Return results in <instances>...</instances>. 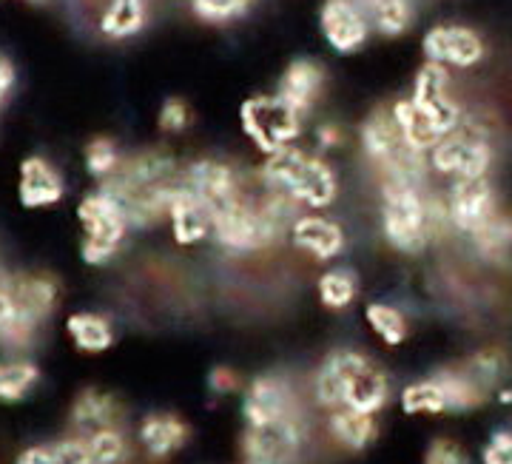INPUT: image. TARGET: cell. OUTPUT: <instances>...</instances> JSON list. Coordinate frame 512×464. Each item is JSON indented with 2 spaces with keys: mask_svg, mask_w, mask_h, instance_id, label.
Listing matches in <instances>:
<instances>
[{
  "mask_svg": "<svg viewBox=\"0 0 512 464\" xmlns=\"http://www.w3.org/2000/svg\"><path fill=\"white\" fill-rule=\"evenodd\" d=\"M185 166L165 149H140L123 157L114 174L97 186L123 208L131 231L163 225L168 208L183 188Z\"/></svg>",
  "mask_w": 512,
  "mask_h": 464,
  "instance_id": "1",
  "label": "cell"
},
{
  "mask_svg": "<svg viewBox=\"0 0 512 464\" xmlns=\"http://www.w3.org/2000/svg\"><path fill=\"white\" fill-rule=\"evenodd\" d=\"M444 228V205L427 186L379 183V231L387 248L402 257H419Z\"/></svg>",
  "mask_w": 512,
  "mask_h": 464,
  "instance_id": "2",
  "label": "cell"
},
{
  "mask_svg": "<svg viewBox=\"0 0 512 464\" xmlns=\"http://www.w3.org/2000/svg\"><path fill=\"white\" fill-rule=\"evenodd\" d=\"M313 399L325 410L353 408L379 413L390 399V379L370 356L342 348L319 365L313 376Z\"/></svg>",
  "mask_w": 512,
  "mask_h": 464,
  "instance_id": "3",
  "label": "cell"
},
{
  "mask_svg": "<svg viewBox=\"0 0 512 464\" xmlns=\"http://www.w3.org/2000/svg\"><path fill=\"white\" fill-rule=\"evenodd\" d=\"M256 180L262 186L285 191L305 211H328L339 200L336 166L330 163L328 154H319L316 149L288 146L262 157L256 168Z\"/></svg>",
  "mask_w": 512,
  "mask_h": 464,
  "instance_id": "4",
  "label": "cell"
},
{
  "mask_svg": "<svg viewBox=\"0 0 512 464\" xmlns=\"http://www.w3.org/2000/svg\"><path fill=\"white\" fill-rule=\"evenodd\" d=\"M359 151L373 168L379 183H410L427 186L430 180V157L407 143L402 129L396 126L390 106H376L365 114L356 131Z\"/></svg>",
  "mask_w": 512,
  "mask_h": 464,
  "instance_id": "5",
  "label": "cell"
},
{
  "mask_svg": "<svg viewBox=\"0 0 512 464\" xmlns=\"http://www.w3.org/2000/svg\"><path fill=\"white\" fill-rule=\"evenodd\" d=\"M427 157H430V171L450 183L464 177H484L495 163L493 126L478 112L464 109L461 123L453 131H447Z\"/></svg>",
  "mask_w": 512,
  "mask_h": 464,
  "instance_id": "6",
  "label": "cell"
},
{
  "mask_svg": "<svg viewBox=\"0 0 512 464\" xmlns=\"http://www.w3.org/2000/svg\"><path fill=\"white\" fill-rule=\"evenodd\" d=\"M77 225H80V257L86 265L100 268L109 265L126 245L131 225H128L123 208L111 200L100 186L86 191L74 208Z\"/></svg>",
  "mask_w": 512,
  "mask_h": 464,
  "instance_id": "7",
  "label": "cell"
},
{
  "mask_svg": "<svg viewBox=\"0 0 512 464\" xmlns=\"http://www.w3.org/2000/svg\"><path fill=\"white\" fill-rule=\"evenodd\" d=\"M239 129L262 157L296 146L305 117L285 103L279 94H254L239 106Z\"/></svg>",
  "mask_w": 512,
  "mask_h": 464,
  "instance_id": "8",
  "label": "cell"
},
{
  "mask_svg": "<svg viewBox=\"0 0 512 464\" xmlns=\"http://www.w3.org/2000/svg\"><path fill=\"white\" fill-rule=\"evenodd\" d=\"M308 447V419L302 410L265 425H245L239 439L242 464H296Z\"/></svg>",
  "mask_w": 512,
  "mask_h": 464,
  "instance_id": "9",
  "label": "cell"
},
{
  "mask_svg": "<svg viewBox=\"0 0 512 464\" xmlns=\"http://www.w3.org/2000/svg\"><path fill=\"white\" fill-rule=\"evenodd\" d=\"M183 186L211 211V217H217L220 211L237 205L254 191L256 177L254 180L245 177L225 157H200V160L185 163Z\"/></svg>",
  "mask_w": 512,
  "mask_h": 464,
  "instance_id": "10",
  "label": "cell"
},
{
  "mask_svg": "<svg viewBox=\"0 0 512 464\" xmlns=\"http://www.w3.org/2000/svg\"><path fill=\"white\" fill-rule=\"evenodd\" d=\"M441 205H444L447 228L461 234V237H467V240L501 211L498 191H495L490 174L453 180L447 194L441 197Z\"/></svg>",
  "mask_w": 512,
  "mask_h": 464,
  "instance_id": "11",
  "label": "cell"
},
{
  "mask_svg": "<svg viewBox=\"0 0 512 464\" xmlns=\"http://www.w3.org/2000/svg\"><path fill=\"white\" fill-rule=\"evenodd\" d=\"M421 52L427 63H439L444 69H473L487 57V43L473 26L464 23H436L424 32Z\"/></svg>",
  "mask_w": 512,
  "mask_h": 464,
  "instance_id": "12",
  "label": "cell"
},
{
  "mask_svg": "<svg viewBox=\"0 0 512 464\" xmlns=\"http://www.w3.org/2000/svg\"><path fill=\"white\" fill-rule=\"evenodd\" d=\"M319 32L330 52L348 57L362 52L367 40L373 38V26L365 6L350 0H325L319 9Z\"/></svg>",
  "mask_w": 512,
  "mask_h": 464,
  "instance_id": "13",
  "label": "cell"
},
{
  "mask_svg": "<svg viewBox=\"0 0 512 464\" xmlns=\"http://www.w3.org/2000/svg\"><path fill=\"white\" fill-rule=\"evenodd\" d=\"M410 100L430 114L439 129L447 134L461 123L464 117V106L453 94V80H450V69H444L439 63H421V69L413 77V89H410Z\"/></svg>",
  "mask_w": 512,
  "mask_h": 464,
  "instance_id": "14",
  "label": "cell"
},
{
  "mask_svg": "<svg viewBox=\"0 0 512 464\" xmlns=\"http://www.w3.org/2000/svg\"><path fill=\"white\" fill-rule=\"evenodd\" d=\"M288 242L313 262L339 260L348 248V234L325 211H302L288 231Z\"/></svg>",
  "mask_w": 512,
  "mask_h": 464,
  "instance_id": "15",
  "label": "cell"
},
{
  "mask_svg": "<svg viewBox=\"0 0 512 464\" xmlns=\"http://www.w3.org/2000/svg\"><path fill=\"white\" fill-rule=\"evenodd\" d=\"M299 408V399L293 393L291 382L276 376V373H262L248 382L242 393V419L245 425H265L276 422L282 416H291Z\"/></svg>",
  "mask_w": 512,
  "mask_h": 464,
  "instance_id": "16",
  "label": "cell"
},
{
  "mask_svg": "<svg viewBox=\"0 0 512 464\" xmlns=\"http://www.w3.org/2000/svg\"><path fill=\"white\" fill-rule=\"evenodd\" d=\"M18 200L29 211H46L66 200V180L49 157H23L18 168Z\"/></svg>",
  "mask_w": 512,
  "mask_h": 464,
  "instance_id": "17",
  "label": "cell"
},
{
  "mask_svg": "<svg viewBox=\"0 0 512 464\" xmlns=\"http://www.w3.org/2000/svg\"><path fill=\"white\" fill-rule=\"evenodd\" d=\"M6 285H9L18 319L40 331V325L55 314L57 302H60L57 279L52 274H43V271H32V274L6 277Z\"/></svg>",
  "mask_w": 512,
  "mask_h": 464,
  "instance_id": "18",
  "label": "cell"
},
{
  "mask_svg": "<svg viewBox=\"0 0 512 464\" xmlns=\"http://www.w3.org/2000/svg\"><path fill=\"white\" fill-rule=\"evenodd\" d=\"M325 80H328V75H325V66L319 60L296 57L282 69V75L276 80V94L308 120L322 92H325Z\"/></svg>",
  "mask_w": 512,
  "mask_h": 464,
  "instance_id": "19",
  "label": "cell"
},
{
  "mask_svg": "<svg viewBox=\"0 0 512 464\" xmlns=\"http://www.w3.org/2000/svg\"><path fill=\"white\" fill-rule=\"evenodd\" d=\"M165 225L171 231V240L183 248H194L200 242L211 240V231H214V217L205 205L188 191L180 188V194L174 197V203L168 208V217Z\"/></svg>",
  "mask_w": 512,
  "mask_h": 464,
  "instance_id": "20",
  "label": "cell"
},
{
  "mask_svg": "<svg viewBox=\"0 0 512 464\" xmlns=\"http://www.w3.org/2000/svg\"><path fill=\"white\" fill-rule=\"evenodd\" d=\"M120 419H123L120 402L111 396L109 390L100 388L80 390L72 402V413H69V422H72L77 439H86L103 427H120Z\"/></svg>",
  "mask_w": 512,
  "mask_h": 464,
  "instance_id": "21",
  "label": "cell"
},
{
  "mask_svg": "<svg viewBox=\"0 0 512 464\" xmlns=\"http://www.w3.org/2000/svg\"><path fill=\"white\" fill-rule=\"evenodd\" d=\"M137 442L146 450L148 459L163 462L183 450L188 442V425L174 413H148L137 427Z\"/></svg>",
  "mask_w": 512,
  "mask_h": 464,
  "instance_id": "22",
  "label": "cell"
},
{
  "mask_svg": "<svg viewBox=\"0 0 512 464\" xmlns=\"http://www.w3.org/2000/svg\"><path fill=\"white\" fill-rule=\"evenodd\" d=\"M151 0H106L97 15V32L111 43L137 38L148 26Z\"/></svg>",
  "mask_w": 512,
  "mask_h": 464,
  "instance_id": "23",
  "label": "cell"
},
{
  "mask_svg": "<svg viewBox=\"0 0 512 464\" xmlns=\"http://www.w3.org/2000/svg\"><path fill=\"white\" fill-rule=\"evenodd\" d=\"M328 433L336 445H342L350 453H362L379 436L376 413H362L353 408H336L328 413Z\"/></svg>",
  "mask_w": 512,
  "mask_h": 464,
  "instance_id": "24",
  "label": "cell"
},
{
  "mask_svg": "<svg viewBox=\"0 0 512 464\" xmlns=\"http://www.w3.org/2000/svg\"><path fill=\"white\" fill-rule=\"evenodd\" d=\"M390 114H393L396 126H399L404 137H407V143H410L413 149L424 151V154H430V149L444 137V131L439 129V123L424 112V109H419V106L410 100V94H407V97H396V100L390 103Z\"/></svg>",
  "mask_w": 512,
  "mask_h": 464,
  "instance_id": "25",
  "label": "cell"
},
{
  "mask_svg": "<svg viewBox=\"0 0 512 464\" xmlns=\"http://www.w3.org/2000/svg\"><path fill=\"white\" fill-rule=\"evenodd\" d=\"M367 18L373 35L396 40L407 35L416 23V0H367Z\"/></svg>",
  "mask_w": 512,
  "mask_h": 464,
  "instance_id": "26",
  "label": "cell"
},
{
  "mask_svg": "<svg viewBox=\"0 0 512 464\" xmlns=\"http://www.w3.org/2000/svg\"><path fill=\"white\" fill-rule=\"evenodd\" d=\"M66 334L80 353H106L114 345V325L109 316L77 311L66 319Z\"/></svg>",
  "mask_w": 512,
  "mask_h": 464,
  "instance_id": "27",
  "label": "cell"
},
{
  "mask_svg": "<svg viewBox=\"0 0 512 464\" xmlns=\"http://www.w3.org/2000/svg\"><path fill=\"white\" fill-rule=\"evenodd\" d=\"M478 257L490 262H504L512 257V211L501 208L490 223L470 237Z\"/></svg>",
  "mask_w": 512,
  "mask_h": 464,
  "instance_id": "28",
  "label": "cell"
},
{
  "mask_svg": "<svg viewBox=\"0 0 512 464\" xmlns=\"http://www.w3.org/2000/svg\"><path fill=\"white\" fill-rule=\"evenodd\" d=\"M439 385L447 396V410L450 413H467V410L481 408L487 402V390L478 385L476 379L464 368H450V371L436 373Z\"/></svg>",
  "mask_w": 512,
  "mask_h": 464,
  "instance_id": "29",
  "label": "cell"
},
{
  "mask_svg": "<svg viewBox=\"0 0 512 464\" xmlns=\"http://www.w3.org/2000/svg\"><path fill=\"white\" fill-rule=\"evenodd\" d=\"M40 382V368L29 359H3L0 362V405L23 402Z\"/></svg>",
  "mask_w": 512,
  "mask_h": 464,
  "instance_id": "30",
  "label": "cell"
},
{
  "mask_svg": "<svg viewBox=\"0 0 512 464\" xmlns=\"http://www.w3.org/2000/svg\"><path fill=\"white\" fill-rule=\"evenodd\" d=\"M316 294L328 311H345L356 302L359 277L350 268H328L322 277L316 279Z\"/></svg>",
  "mask_w": 512,
  "mask_h": 464,
  "instance_id": "31",
  "label": "cell"
},
{
  "mask_svg": "<svg viewBox=\"0 0 512 464\" xmlns=\"http://www.w3.org/2000/svg\"><path fill=\"white\" fill-rule=\"evenodd\" d=\"M399 402H402V410L407 416H441V413H450L447 410L444 388H441L436 376L419 379V382L407 385L402 390V399Z\"/></svg>",
  "mask_w": 512,
  "mask_h": 464,
  "instance_id": "32",
  "label": "cell"
},
{
  "mask_svg": "<svg viewBox=\"0 0 512 464\" xmlns=\"http://www.w3.org/2000/svg\"><path fill=\"white\" fill-rule=\"evenodd\" d=\"M15 464H94L92 456L86 445L72 436V439H63L55 445H35L26 447L18 456Z\"/></svg>",
  "mask_w": 512,
  "mask_h": 464,
  "instance_id": "33",
  "label": "cell"
},
{
  "mask_svg": "<svg viewBox=\"0 0 512 464\" xmlns=\"http://www.w3.org/2000/svg\"><path fill=\"white\" fill-rule=\"evenodd\" d=\"M365 322L367 328L379 336L384 345H390V348L402 345L404 339H407V331H410L407 328V316L396 305H390V302H370L365 308Z\"/></svg>",
  "mask_w": 512,
  "mask_h": 464,
  "instance_id": "34",
  "label": "cell"
},
{
  "mask_svg": "<svg viewBox=\"0 0 512 464\" xmlns=\"http://www.w3.org/2000/svg\"><path fill=\"white\" fill-rule=\"evenodd\" d=\"M254 3L256 0H188V9L205 26H231L245 18Z\"/></svg>",
  "mask_w": 512,
  "mask_h": 464,
  "instance_id": "35",
  "label": "cell"
},
{
  "mask_svg": "<svg viewBox=\"0 0 512 464\" xmlns=\"http://www.w3.org/2000/svg\"><path fill=\"white\" fill-rule=\"evenodd\" d=\"M123 157L126 154L120 151L117 140L100 134V137H92L86 143V149H83V166L89 171V177H94V183H100V180H106L109 174L117 171V166L123 163Z\"/></svg>",
  "mask_w": 512,
  "mask_h": 464,
  "instance_id": "36",
  "label": "cell"
},
{
  "mask_svg": "<svg viewBox=\"0 0 512 464\" xmlns=\"http://www.w3.org/2000/svg\"><path fill=\"white\" fill-rule=\"evenodd\" d=\"M80 442L86 445L94 464H123L128 459V439L123 427H103Z\"/></svg>",
  "mask_w": 512,
  "mask_h": 464,
  "instance_id": "37",
  "label": "cell"
},
{
  "mask_svg": "<svg viewBox=\"0 0 512 464\" xmlns=\"http://www.w3.org/2000/svg\"><path fill=\"white\" fill-rule=\"evenodd\" d=\"M464 371L470 373L487 393H493L498 388V382L504 379V373H507V356L498 348H484V351L473 353L467 359Z\"/></svg>",
  "mask_w": 512,
  "mask_h": 464,
  "instance_id": "38",
  "label": "cell"
},
{
  "mask_svg": "<svg viewBox=\"0 0 512 464\" xmlns=\"http://www.w3.org/2000/svg\"><path fill=\"white\" fill-rule=\"evenodd\" d=\"M194 123V112L183 97H168L157 112V129L163 134H185Z\"/></svg>",
  "mask_w": 512,
  "mask_h": 464,
  "instance_id": "39",
  "label": "cell"
},
{
  "mask_svg": "<svg viewBox=\"0 0 512 464\" xmlns=\"http://www.w3.org/2000/svg\"><path fill=\"white\" fill-rule=\"evenodd\" d=\"M424 464H470L467 450L453 442V439H433L427 453H424Z\"/></svg>",
  "mask_w": 512,
  "mask_h": 464,
  "instance_id": "40",
  "label": "cell"
},
{
  "mask_svg": "<svg viewBox=\"0 0 512 464\" xmlns=\"http://www.w3.org/2000/svg\"><path fill=\"white\" fill-rule=\"evenodd\" d=\"M313 146L319 154H330V151L342 149L345 146V131L339 123H319L313 129Z\"/></svg>",
  "mask_w": 512,
  "mask_h": 464,
  "instance_id": "41",
  "label": "cell"
},
{
  "mask_svg": "<svg viewBox=\"0 0 512 464\" xmlns=\"http://www.w3.org/2000/svg\"><path fill=\"white\" fill-rule=\"evenodd\" d=\"M481 462L484 464H512V433H507V430L495 433L493 439L484 445Z\"/></svg>",
  "mask_w": 512,
  "mask_h": 464,
  "instance_id": "42",
  "label": "cell"
},
{
  "mask_svg": "<svg viewBox=\"0 0 512 464\" xmlns=\"http://www.w3.org/2000/svg\"><path fill=\"white\" fill-rule=\"evenodd\" d=\"M208 388L217 396H228V393L239 390V376L231 368L220 365V368H214V371L208 373Z\"/></svg>",
  "mask_w": 512,
  "mask_h": 464,
  "instance_id": "43",
  "label": "cell"
},
{
  "mask_svg": "<svg viewBox=\"0 0 512 464\" xmlns=\"http://www.w3.org/2000/svg\"><path fill=\"white\" fill-rule=\"evenodd\" d=\"M15 83H18V72L12 66V60L0 55V109L6 106V100L15 92Z\"/></svg>",
  "mask_w": 512,
  "mask_h": 464,
  "instance_id": "44",
  "label": "cell"
},
{
  "mask_svg": "<svg viewBox=\"0 0 512 464\" xmlns=\"http://www.w3.org/2000/svg\"><path fill=\"white\" fill-rule=\"evenodd\" d=\"M15 319V302H12V294H9V285H6V277H0V331Z\"/></svg>",
  "mask_w": 512,
  "mask_h": 464,
  "instance_id": "45",
  "label": "cell"
},
{
  "mask_svg": "<svg viewBox=\"0 0 512 464\" xmlns=\"http://www.w3.org/2000/svg\"><path fill=\"white\" fill-rule=\"evenodd\" d=\"M23 3H29V6H46V3H52V0H23Z\"/></svg>",
  "mask_w": 512,
  "mask_h": 464,
  "instance_id": "46",
  "label": "cell"
},
{
  "mask_svg": "<svg viewBox=\"0 0 512 464\" xmlns=\"http://www.w3.org/2000/svg\"><path fill=\"white\" fill-rule=\"evenodd\" d=\"M350 3H359V6H365L367 0H350Z\"/></svg>",
  "mask_w": 512,
  "mask_h": 464,
  "instance_id": "47",
  "label": "cell"
}]
</instances>
